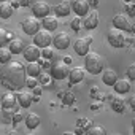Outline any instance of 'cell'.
Returning a JSON list of instances; mask_svg holds the SVG:
<instances>
[{"label":"cell","instance_id":"cell-39","mask_svg":"<svg viewBox=\"0 0 135 135\" xmlns=\"http://www.w3.org/2000/svg\"><path fill=\"white\" fill-rule=\"evenodd\" d=\"M114 97H116V94H108V95H105V97H103V100H107V102H110V103H111Z\"/></svg>","mask_w":135,"mask_h":135},{"label":"cell","instance_id":"cell-42","mask_svg":"<svg viewBox=\"0 0 135 135\" xmlns=\"http://www.w3.org/2000/svg\"><path fill=\"white\" fill-rule=\"evenodd\" d=\"M100 107H102V103H100V102H97V103H92V105H91V108H92V110H99Z\"/></svg>","mask_w":135,"mask_h":135},{"label":"cell","instance_id":"cell-44","mask_svg":"<svg viewBox=\"0 0 135 135\" xmlns=\"http://www.w3.org/2000/svg\"><path fill=\"white\" fill-rule=\"evenodd\" d=\"M33 89H35V91H33L35 95H40V94H41V89H40V88H33Z\"/></svg>","mask_w":135,"mask_h":135},{"label":"cell","instance_id":"cell-19","mask_svg":"<svg viewBox=\"0 0 135 135\" xmlns=\"http://www.w3.org/2000/svg\"><path fill=\"white\" fill-rule=\"evenodd\" d=\"M16 100H18V97L13 92H7V94L2 95L0 105H2V108H15L16 107Z\"/></svg>","mask_w":135,"mask_h":135},{"label":"cell","instance_id":"cell-41","mask_svg":"<svg viewBox=\"0 0 135 135\" xmlns=\"http://www.w3.org/2000/svg\"><path fill=\"white\" fill-rule=\"evenodd\" d=\"M89 5L94 7V8H97L99 7V0H89Z\"/></svg>","mask_w":135,"mask_h":135},{"label":"cell","instance_id":"cell-16","mask_svg":"<svg viewBox=\"0 0 135 135\" xmlns=\"http://www.w3.org/2000/svg\"><path fill=\"white\" fill-rule=\"evenodd\" d=\"M102 81L107 86H114V83L118 81V73L113 69H105L102 72Z\"/></svg>","mask_w":135,"mask_h":135},{"label":"cell","instance_id":"cell-49","mask_svg":"<svg viewBox=\"0 0 135 135\" xmlns=\"http://www.w3.org/2000/svg\"><path fill=\"white\" fill-rule=\"evenodd\" d=\"M0 2H7V0H0Z\"/></svg>","mask_w":135,"mask_h":135},{"label":"cell","instance_id":"cell-5","mask_svg":"<svg viewBox=\"0 0 135 135\" xmlns=\"http://www.w3.org/2000/svg\"><path fill=\"white\" fill-rule=\"evenodd\" d=\"M52 40H54V37L51 35V32L49 30H46V29H43V30H38L35 35H33V45H37L38 48H48L51 43H52Z\"/></svg>","mask_w":135,"mask_h":135},{"label":"cell","instance_id":"cell-9","mask_svg":"<svg viewBox=\"0 0 135 135\" xmlns=\"http://www.w3.org/2000/svg\"><path fill=\"white\" fill-rule=\"evenodd\" d=\"M113 26L122 32H132V29H133V26L130 24V21L126 15H116L113 18Z\"/></svg>","mask_w":135,"mask_h":135},{"label":"cell","instance_id":"cell-6","mask_svg":"<svg viewBox=\"0 0 135 135\" xmlns=\"http://www.w3.org/2000/svg\"><path fill=\"white\" fill-rule=\"evenodd\" d=\"M91 43H92V38L91 37H84V38H78L75 43H73V49L78 56H86L89 52V48H91Z\"/></svg>","mask_w":135,"mask_h":135},{"label":"cell","instance_id":"cell-36","mask_svg":"<svg viewBox=\"0 0 135 135\" xmlns=\"http://www.w3.org/2000/svg\"><path fill=\"white\" fill-rule=\"evenodd\" d=\"M41 56L43 57H46V59H49L51 56H52V49L48 46V48H43V51H41Z\"/></svg>","mask_w":135,"mask_h":135},{"label":"cell","instance_id":"cell-10","mask_svg":"<svg viewBox=\"0 0 135 135\" xmlns=\"http://www.w3.org/2000/svg\"><path fill=\"white\" fill-rule=\"evenodd\" d=\"M22 56H24V59H26L27 62H38V60H40V56H41V48H38L37 45L26 46Z\"/></svg>","mask_w":135,"mask_h":135},{"label":"cell","instance_id":"cell-45","mask_svg":"<svg viewBox=\"0 0 135 135\" xmlns=\"http://www.w3.org/2000/svg\"><path fill=\"white\" fill-rule=\"evenodd\" d=\"M132 130H133V135H135V118L132 119Z\"/></svg>","mask_w":135,"mask_h":135},{"label":"cell","instance_id":"cell-13","mask_svg":"<svg viewBox=\"0 0 135 135\" xmlns=\"http://www.w3.org/2000/svg\"><path fill=\"white\" fill-rule=\"evenodd\" d=\"M89 8H91V5L88 0H73L72 2V10L78 16H86L89 13Z\"/></svg>","mask_w":135,"mask_h":135},{"label":"cell","instance_id":"cell-14","mask_svg":"<svg viewBox=\"0 0 135 135\" xmlns=\"http://www.w3.org/2000/svg\"><path fill=\"white\" fill-rule=\"evenodd\" d=\"M86 76V69H81V67H73L70 70V75H69V81L72 84H76V83H81Z\"/></svg>","mask_w":135,"mask_h":135},{"label":"cell","instance_id":"cell-11","mask_svg":"<svg viewBox=\"0 0 135 135\" xmlns=\"http://www.w3.org/2000/svg\"><path fill=\"white\" fill-rule=\"evenodd\" d=\"M52 43H54V48H57V49H67L70 45V35L67 32H57L54 35Z\"/></svg>","mask_w":135,"mask_h":135},{"label":"cell","instance_id":"cell-32","mask_svg":"<svg viewBox=\"0 0 135 135\" xmlns=\"http://www.w3.org/2000/svg\"><path fill=\"white\" fill-rule=\"evenodd\" d=\"M126 75H127V78L130 80V81H135V62L127 69V72H126Z\"/></svg>","mask_w":135,"mask_h":135},{"label":"cell","instance_id":"cell-7","mask_svg":"<svg viewBox=\"0 0 135 135\" xmlns=\"http://www.w3.org/2000/svg\"><path fill=\"white\" fill-rule=\"evenodd\" d=\"M22 30H24V33H27V35H35L38 30H40V22H38V18H26L24 21H22Z\"/></svg>","mask_w":135,"mask_h":135},{"label":"cell","instance_id":"cell-24","mask_svg":"<svg viewBox=\"0 0 135 135\" xmlns=\"http://www.w3.org/2000/svg\"><path fill=\"white\" fill-rule=\"evenodd\" d=\"M26 70H27V75L29 76H40V73H41V65H40V62H29V65L26 67Z\"/></svg>","mask_w":135,"mask_h":135},{"label":"cell","instance_id":"cell-40","mask_svg":"<svg viewBox=\"0 0 135 135\" xmlns=\"http://www.w3.org/2000/svg\"><path fill=\"white\" fill-rule=\"evenodd\" d=\"M21 7H29V0H16Z\"/></svg>","mask_w":135,"mask_h":135},{"label":"cell","instance_id":"cell-26","mask_svg":"<svg viewBox=\"0 0 135 135\" xmlns=\"http://www.w3.org/2000/svg\"><path fill=\"white\" fill-rule=\"evenodd\" d=\"M11 56L13 52L7 48H0V64H8L11 62Z\"/></svg>","mask_w":135,"mask_h":135},{"label":"cell","instance_id":"cell-31","mask_svg":"<svg viewBox=\"0 0 135 135\" xmlns=\"http://www.w3.org/2000/svg\"><path fill=\"white\" fill-rule=\"evenodd\" d=\"M70 26H72V30H75V32H78V30L81 29V26H83V21H81V16H76V18H73V19H72V22H70Z\"/></svg>","mask_w":135,"mask_h":135},{"label":"cell","instance_id":"cell-20","mask_svg":"<svg viewBox=\"0 0 135 135\" xmlns=\"http://www.w3.org/2000/svg\"><path fill=\"white\" fill-rule=\"evenodd\" d=\"M113 88H114V92H116V94H126V92L130 91V80H129V78L118 80Z\"/></svg>","mask_w":135,"mask_h":135},{"label":"cell","instance_id":"cell-8","mask_svg":"<svg viewBox=\"0 0 135 135\" xmlns=\"http://www.w3.org/2000/svg\"><path fill=\"white\" fill-rule=\"evenodd\" d=\"M49 11H51V7L46 2H43V0H38V2H35L32 5V13H33L35 18L43 19V18H46L49 15Z\"/></svg>","mask_w":135,"mask_h":135},{"label":"cell","instance_id":"cell-15","mask_svg":"<svg viewBox=\"0 0 135 135\" xmlns=\"http://www.w3.org/2000/svg\"><path fill=\"white\" fill-rule=\"evenodd\" d=\"M16 97H18V103L21 108H29L33 103V95L29 91H19Z\"/></svg>","mask_w":135,"mask_h":135},{"label":"cell","instance_id":"cell-25","mask_svg":"<svg viewBox=\"0 0 135 135\" xmlns=\"http://www.w3.org/2000/svg\"><path fill=\"white\" fill-rule=\"evenodd\" d=\"M111 108H113V111H116V113H122L124 108H126V100H124L121 95L116 94V97H114L113 102H111Z\"/></svg>","mask_w":135,"mask_h":135},{"label":"cell","instance_id":"cell-38","mask_svg":"<svg viewBox=\"0 0 135 135\" xmlns=\"http://www.w3.org/2000/svg\"><path fill=\"white\" fill-rule=\"evenodd\" d=\"M127 102L130 103V108H132V110H135V94H133V95H130V99H129Z\"/></svg>","mask_w":135,"mask_h":135},{"label":"cell","instance_id":"cell-23","mask_svg":"<svg viewBox=\"0 0 135 135\" xmlns=\"http://www.w3.org/2000/svg\"><path fill=\"white\" fill-rule=\"evenodd\" d=\"M46 30H54V29H57L59 27V21H57V16H46V18H43V24H41Z\"/></svg>","mask_w":135,"mask_h":135},{"label":"cell","instance_id":"cell-4","mask_svg":"<svg viewBox=\"0 0 135 135\" xmlns=\"http://www.w3.org/2000/svg\"><path fill=\"white\" fill-rule=\"evenodd\" d=\"M70 70H72V69L69 67V64H65V62L62 60V62H57V64H54V65L51 67V76H52L54 80L69 78Z\"/></svg>","mask_w":135,"mask_h":135},{"label":"cell","instance_id":"cell-46","mask_svg":"<svg viewBox=\"0 0 135 135\" xmlns=\"http://www.w3.org/2000/svg\"><path fill=\"white\" fill-rule=\"evenodd\" d=\"M8 135H19V133H18L16 130H10V132H8Z\"/></svg>","mask_w":135,"mask_h":135},{"label":"cell","instance_id":"cell-50","mask_svg":"<svg viewBox=\"0 0 135 135\" xmlns=\"http://www.w3.org/2000/svg\"><path fill=\"white\" fill-rule=\"evenodd\" d=\"M114 135H119V133H114Z\"/></svg>","mask_w":135,"mask_h":135},{"label":"cell","instance_id":"cell-1","mask_svg":"<svg viewBox=\"0 0 135 135\" xmlns=\"http://www.w3.org/2000/svg\"><path fill=\"white\" fill-rule=\"evenodd\" d=\"M27 70L26 67L19 62H8L3 65L0 72V80L2 83L11 89H22L27 81Z\"/></svg>","mask_w":135,"mask_h":135},{"label":"cell","instance_id":"cell-47","mask_svg":"<svg viewBox=\"0 0 135 135\" xmlns=\"http://www.w3.org/2000/svg\"><path fill=\"white\" fill-rule=\"evenodd\" d=\"M62 135H76V133H73V132H64Z\"/></svg>","mask_w":135,"mask_h":135},{"label":"cell","instance_id":"cell-30","mask_svg":"<svg viewBox=\"0 0 135 135\" xmlns=\"http://www.w3.org/2000/svg\"><path fill=\"white\" fill-rule=\"evenodd\" d=\"M2 118L5 122H13V114H15V108H2Z\"/></svg>","mask_w":135,"mask_h":135},{"label":"cell","instance_id":"cell-33","mask_svg":"<svg viewBox=\"0 0 135 135\" xmlns=\"http://www.w3.org/2000/svg\"><path fill=\"white\" fill-rule=\"evenodd\" d=\"M37 84H38V81H37V78H35V76H29V78H27V81H26V86H27V88H30V89L37 88Z\"/></svg>","mask_w":135,"mask_h":135},{"label":"cell","instance_id":"cell-2","mask_svg":"<svg viewBox=\"0 0 135 135\" xmlns=\"http://www.w3.org/2000/svg\"><path fill=\"white\" fill-rule=\"evenodd\" d=\"M105 67V60L100 54L97 52H88L84 56V69L86 72H89L91 75H99L103 72Z\"/></svg>","mask_w":135,"mask_h":135},{"label":"cell","instance_id":"cell-29","mask_svg":"<svg viewBox=\"0 0 135 135\" xmlns=\"http://www.w3.org/2000/svg\"><path fill=\"white\" fill-rule=\"evenodd\" d=\"M8 41H11L10 40V32H7L5 29L0 27V48H5V45Z\"/></svg>","mask_w":135,"mask_h":135},{"label":"cell","instance_id":"cell-37","mask_svg":"<svg viewBox=\"0 0 135 135\" xmlns=\"http://www.w3.org/2000/svg\"><path fill=\"white\" fill-rule=\"evenodd\" d=\"M126 10H127V13H129L130 16H135V3H127Z\"/></svg>","mask_w":135,"mask_h":135},{"label":"cell","instance_id":"cell-34","mask_svg":"<svg viewBox=\"0 0 135 135\" xmlns=\"http://www.w3.org/2000/svg\"><path fill=\"white\" fill-rule=\"evenodd\" d=\"M64 102H65L67 105H72V103L75 102V95H73L72 92H67V94L64 95Z\"/></svg>","mask_w":135,"mask_h":135},{"label":"cell","instance_id":"cell-27","mask_svg":"<svg viewBox=\"0 0 135 135\" xmlns=\"http://www.w3.org/2000/svg\"><path fill=\"white\" fill-rule=\"evenodd\" d=\"M91 127H92V122H91L89 119H80V121L76 122V132H78V133H81L83 129L88 130V129H91Z\"/></svg>","mask_w":135,"mask_h":135},{"label":"cell","instance_id":"cell-12","mask_svg":"<svg viewBox=\"0 0 135 135\" xmlns=\"http://www.w3.org/2000/svg\"><path fill=\"white\" fill-rule=\"evenodd\" d=\"M97 26H99V13H97L95 10H92V11H89V13L84 16V19H83V27L88 29V30H92V29H95Z\"/></svg>","mask_w":135,"mask_h":135},{"label":"cell","instance_id":"cell-48","mask_svg":"<svg viewBox=\"0 0 135 135\" xmlns=\"http://www.w3.org/2000/svg\"><path fill=\"white\" fill-rule=\"evenodd\" d=\"M132 32H133V33H135V26H133V29H132Z\"/></svg>","mask_w":135,"mask_h":135},{"label":"cell","instance_id":"cell-22","mask_svg":"<svg viewBox=\"0 0 135 135\" xmlns=\"http://www.w3.org/2000/svg\"><path fill=\"white\" fill-rule=\"evenodd\" d=\"M26 126L29 127V129H37L38 126H40V122H41V119H40V116L37 114V113H29V114H26Z\"/></svg>","mask_w":135,"mask_h":135},{"label":"cell","instance_id":"cell-18","mask_svg":"<svg viewBox=\"0 0 135 135\" xmlns=\"http://www.w3.org/2000/svg\"><path fill=\"white\" fill-rule=\"evenodd\" d=\"M70 11H72V5H70L69 2H60V3H57V5L54 7V13H56V16H59V18L69 16Z\"/></svg>","mask_w":135,"mask_h":135},{"label":"cell","instance_id":"cell-43","mask_svg":"<svg viewBox=\"0 0 135 135\" xmlns=\"http://www.w3.org/2000/svg\"><path fill=\"white\" fill-rule=\"evenodd\" d=\"M64 62H65V64H72V57H70V56H65V57H64Z\"/></svg>","mask_w":135,"mask_h":135},{"label":"cell","instance_id":"cell-35","mask_svg":"<svg viewBox=\"0 0 135 135\" xmlns=\"http://www.w3.org/2000/svg\"><path fill=\"white\" fill-rule=\"evenodd\" d=\"M22 119H26L24 118V114L21 113V111H15V114H13V122L15 124H18L19 121H22Z\"/></svg>","mask_w":135,"mask_h":135},{"label":"cell","instance_id":"cell-28","mask_svg":"<svg viewBox=\"0 0 135 135\" xmlns=\"http://www.w3.org/2000/svg\"><path fill=\"white\" fill-rule=\"evenodd\" d=\"M86 135H107V130L102 126H94L86 130Z\"/></svg>","mask_w":135,"mask_h":135},{"label":"cell","instance_id":"cell-21","mask_svg":"<svg viewBox=\"0 0 135 135\" xmlns=\"http://www.w3.org/2000/svg\"><path fill=\"white\" fill-rule=\"evenodd\" d=\"M13 13H15L13 3H10V2H0V18H2V19H8V18L13 16Z\"/></svg>","mask_w":135,"mask_h":135},{"label":"cell","instance_id":"cell-3","mask_svg":"<svg viewBox=\"0 0 135 135\" xmlns=\"http://www.w3.org/2000/svg\"><path fill=\"white\" fill-rule=\"evenodd\" d=\"M107 40H108V43H110L113 48H122V46L126 45L124 32L119 30V29H116V27H113V29L108 30V33H107Z\"/></svg>","mask_w":135,"mask_h":135},{"label":"cell","instance_id":"cell-17","mask_svg":"<svg viewBox=\"0 0 135 135\" xmlns=\"http://www.w3.org/2000/svg\"><path fill=\"white\" fill-rule=\"evenodd\" d=\"M8 49L13 52V54H19V52H24V49H26V45H24V41H22V38H19V37H15L10 43H8Z\"/></svg>","mask_w":135,"mask_h":135}]
</instances>
